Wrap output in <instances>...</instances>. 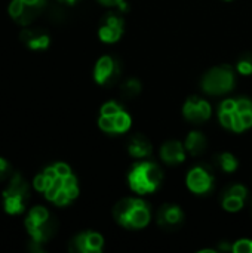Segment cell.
<instances>
[{
	"instance_id": "3",
	"label": "cell",
	"mask_w": 252,
	"mask_h": 253,
	"mask_svg": "<svg viewBox=\"0 0 252 253\" xmlns=\"http://www.w3.org/2000/svg\"><path fill=\"white\" fill-rule=\"evenodd\" d=\"M218 120L230 132L242 133L252 127V101L248 98H230L220 104Z\"/></svg>"
},
{
	"instance_id": "20",
	"label": "cell",
	"mask_w": 252,
	"mask_h": 253,
	"mask_svg": "<svg viewBox=\"0 0 252 253\" xmlns=\"http://www.w3.org/2000/svg\"><path fill=\"white\" fill-rule=\"evenodd\" d=\"M184 147H186V151L187 154L190 156H201L206 147H208V141H206V136L202 133V132H198V130H192L186 141H184Z\"/></svg>"
},
{
	"instance_id": "28",
	"label": "cell",
	"mask_w": 252,
	"mask_h": 253,
	"mask_svg": "<svg viewBox=\"0 0 252 253\" xmlns=\"http://www.w3.org/2000/svg\"><path fill=\"white\" fill-rule=\"evenodd\" d=\"M251 211H252V203H251Z\"/></svg>"
},
{
	"instance_id": "6",
	"label": "cell",
	"mask_w": 252,
	"mask_h": 253,
	"mask_svg": "<svg viewBox=\"0 0 252 253\" xmlns=\"http://www.w3.org/2000/svg\"><path fill=\"white\" fill-rule=\"evenodd\" d=\"M30 202V185L24 179V176L18 172L7 179L6 187L1 193V203L3 211L7 215H21Z\"/></svg>"
},
{
	"instance_id": "10",
	"label": "cell",
	"mask_w": 252,
	"mask_h": 253,
	"mask_svg": "<svg viewBox=\"0 0 252 253\" xmlns=\"http://www.w3.org/2000/svg\"><path fill=\"white\" fill-rule=\"evenodd\" d=\"M122 74V62L111 55L101 56L94 67V80L100 86H113Z\"/></svg>"
},
{
	"instance_id": "5",
	"label": "cell",
	"mask_w": 252,
	"mask_h": 253,
	"mask_svg": "<svg viewBox=\"0 0 252 253\" xmlns=\"http://www.w3.org/2000/svg\"><path fill=\"white\" fill-rule=\"evenodd\" d=\"M162 181L163 172L153 162H138L131 168L128 173L129 188L140 196L154 193L162 185Z\"/></svg>"
},
{
	"instance_id": "22",
	"label": "cell",
	"mask_w": 252,
	"mask_h": 253,
	"mask_svg": "<svg viewBox=\"0 0 252 253\" xmlns=\"http://www.w3.org/2000/svg\"><path fill=\"white\" fill-rule=\"evenodd\" d=\"M141 82L138 79H126L122 84H120V95L125 98V99H134L137 98L140 93H141Z\"/></svg>"
},
{
	"instance_id": "19",
	"label": "cell",
	"mask_w": 252,
	"mask_h": 253,
	"mask_svg": "<svg viewBox=\"0 0 252 253\" xmlns=\"http://www.w3.org/2000/svg\"><path fill=\"white\" fill-rule=\"evenodd\" d=\"M151 151H153V147L146 136L137 133L129 138V142H128L129 156H132L135 159H146L151 154Z\"/></svg>"
},
{
	"instance_id": "24",
	"label": "cell",
	"mask_w": 252,
	"mask_h": 253,
	"mask_svg": "<svg viewBox=\"0 0 252 253\" xmlns=\"http://www.w3.org/2000/svg\"><path fill=\"white\" fill-rule=\"evenodd\" d=\"M233 253H252V240L251 239H239L232 245Z\"/></svg>"
},
{
	"instance_id": "7",
	"label": "cell",
	"mask_w": 252,
	"mask_h": 253,
	"mask_svg": "<svg viewBox=\"0 0 252 253\" xmlns=\"http://www.w3.org/2000/svg\"><path fill=\"white\" fill-rule=\"evenodd\" d=\"M132 119L128 111L117 102H105L98 116V126L102 132L108 135H120L131 129Z\"/></svg>"
},
{
	"instance_id": "29",
	"label": "cell",
	"mask_w": 252,
	"mask_h": 253,
	"mask_svg": "<svg viewBox=\"0 0 252 253\" xmlns=\"http://www.w3.org/2000/svg\"><path fill=\"white\" fill-rule=\"evenodd\" d=\"M226 1H230V0H226Z\"/></svg>"
},
{
	"instance_id": "15",
	"label": "cell",
	"mask_w": 252,
	"mask_h": 253,
	"mask_svg": "<svg viewBox=\"0 0 252 253\" xmlns=\"http://www.w3.org/2000/svg\"><path fill=\"white\" fill-rule=\"evenodd\" d=\"M156 221L157 225L165 230V231H177L181 228L184 222V212L178 205H163L159 208L156 213Z\"/></svg>"
},
{
	"instance_id": "17",
	"label": "cell",
	"mask_w": 252,
	"mask_h": 253,
	"mask_svg": "<svg viewBox=\"0 0 252 253\" xmlns=\"http://www.w3.org/2000/svg\"><path fill=\"white\" fill-rule=\"evenodd\" d=\"M248 200V188L242 184L230 185L221 197V206L227 212H239L244 209L245 203Z\"/></svg>"
},
{
	"instance_id": "16",
	"label": "cell",
	"mask_w": 252,
	"mask_h": 253,
	"mask_svg": "<svg viewBox=\"0 0 252 253\" xmlns=\"http://www.w3.org/2000/svg\"><path fill=\"white\" fill-rule=\"evenodd\" d=\"M19 40L31 50H46L50 44V36L45 28L25 27L19 33Z\"/></svg>"
},
{
	"instance_id": "8",
	"label": "cell",
	"mask_w": 252,
	"mask_h": 253,
	"mask_svg": "<svg viewBox=\"0 0 252 253\" xmlns=\"http://www.w3.org/2000/svg\"><path fill=\"white\" fill-rule=\"evenodd\" d=\"M235 84H236V73L233 67L229 64L212 67L203 74L201 82L203 92L215 96L229 93L230 90H233Z\"/></svg>"
},
{
	"instance_id": "21",
	"label": "cell",
	"mask_w": 252,
	"mask_h": 253,
	"mask_svg": "<svg viewBox=\"0 0 252 253\" xmlns=\"http://www.w3.org/2000/svg\"><path fill=\"white\" fill-rule=\"evenodd\" d=\"M217 166L226 173H235L239 168V160L232 153H220L215 156Z\"/></svg>"
},
{
	"instance_id": "23",
	"label": "cell",
	"mask_w": 252,
	"mask_h": 253,
	"mask_svg": "<svg viewBox=\"0 0 252 253\" xmlns=\"http://www.w3.org/2000/svg\"><path fill=\"white\" fill-rule=\"evenodd\" d=\"M236 70L242 76H251L252 74V52H245L239 56L236 62Z\"/></svg>"
},
{
	"instance_id": "27",
	"label": "cell",
	"mask_w": 252,
	"mask_h": 253,
	"mask_svg": "<svg viewBox=\"0 0 252 253\" xmlns=\"http://www.w3.org/2000/svg\"><path fill=\"white\" fill-rule=\"evenodd\" d=\"M58 1H61V3H64V4H74V3H77L79 0H58Z\"/></svg>"
},
{
	"instance_id": "12",
	"label": "cell",
	"mask_w": 252,
	"mask_h": 253,
	"mask_svg": "<svg viewBox=\"0 0 252 253\" xmlns=\"http://www.w3.org/2000/svg\"><path fill=\"white\" fill-rule=\"evenodd\" d=\"M125 31V21L122 13L108 12L102 16L98 25V37L102 43L113 44L119 42Z\"/></svg>"
},
{
	"instance_id": "4",
	"label": "cell",
	"mask_w": 252,
	"mask_h": 253,
	"mask_svg": "<svg viewBox=\"0 0 252 253\" xmlns=\"http://www.w3.org/2000/svg\"><path fill=\"white\" fill-rule=\"evenodd\" d=\"M114 221L125 230H141L149 225L151 219V209L149 203L137 197H126L113 208Z\"/></svg>"
},
{
	"instance_id": "13",
	"label": "cell",
	"mask_w": 252,
	"mask_h": 253,
	"mask_svg": "<svg viewBox=\"0 0 252 253\" xmlns=\"http://www.w3.org/2000/svg\"><path fill=\"white\" fill-rule=\"evenodd\" d=\"M183 116L190 123L202 125L211 119L212 107L206 99H203L201 96H190L186 99V102L183 105Z\"/></svg>"
},
{
	"instance_id": "2",
	"label": "cell",
	"mask_w": 252,
	"mask_h": 253,
	"mask_svg": "<svg viewBox=\"0 0 252 253\" xmlns=\"http://www.w3.org/2000/svg\"><path fill=\"white\" fill-rule=\"evenodd\" d=\"M25 231L30 237V251L43 252V245L50 242L58 231V222L53 215L43 206H34L24 221Z\"/></svg>"
},
{
	"instance_id": "1",
	"label": "cell",
	"mask_w": 252,
	"mask_h": 253,
	"mask_svg": "<svg viewBox=\"0 0 252 253\" xmlns=\"http://www.w3.org/2000/svg\"><path fill=\"white\" fill-rule=\"evenodd\" d=\"M34 188L48 202L58 208L68 206L79 197V182L67 163H53L45 168L33 182Z\"/></svg>"
},
{
	"instance_id": "18",
	"label": "cell",
	"mask_w": 252,
	"mask_h": 253,
	"mask_svg": "<svg viewBox=\"0 0 252 253\" xmlns=\"http://www.w3.org/2000/svg\"><path fill=\"white\" fill-rule=\"evenodd\" d=\"M187 151L180 141H168L160 147V159L168 165H180L186 160Z\"/></svg>"
},
{
	"instance_id": "9",
	"label": "cell",
	"mask_w": 252,
	"mask_h": 253,
	"mask_svg": "<svg viewBox=\"0 0 252 253\" xmlns=\"http://www.w3.org/2000/svg\"><path fill=\"white\" fill-rule=\"evenodd\" d=\"M48 0H12L9 4V16L21 27L30 25L46 7Z\"/></svg>"
},
{
	"instance_id": "26",
	"label": "cell",
	"mask_w": 252,
	"mask_h": 253,
	"mask_svg": "<svg viewBox=\"0 0 252 253\" xmlns=\"http://www.w3.org/2000/svg\"><path fill=\"white\" fill-rule=\"evenodd\" d=\"M101 4L104 6H119V7H125V0H98Z\"/></svg>"
},
{
	"instance_id": "14",
	"label": "cell",
	"mask_w": 252,
	"mask_h": 253,
	"mask_svg": "<svg viewBox=\"0 0 252 253\" xmlns=\"http://www.w3.org/2000/svg\"><path fill=\"white\" fill-rule=\"evenodd\" d=\"M102 249L104 237L95 231H82L76 234L68 245V251L73 253H101Z\"/></svg>"
},
{
	"instance_id": "25",
	"label": "cell",
	"mask_w": 252,
	"mask_h": 253,
	"mask_svg": "<svg viewBox=\"0 0 252 253\" xmlns=\"http://www.w3.org/2000/svg\"><path fill=\"white\" fill-rule=\"evenodd\" d=\"M12 175H13V170H12L10 163L4 157L0 156V182L7 181Z\"/></svg>"
},
{
	"instance_id": "11",
	"label": "cell",
	"mask_w": 252,
	"mask_h": 253,
	"mask_svg": "<svg viewBox=\"0 0 252 253\" xmlns=\"http://www.w3.org/2000/svg\"><path fill=\"white\" fill-rule=\"evenodd\" d=\"M186 185L193 194L206 196L214 190L215 176L208 166L199 165L189 170V173L186 176Z\"/></svg>"
}]
</instances>
